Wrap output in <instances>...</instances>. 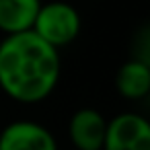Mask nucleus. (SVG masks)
Segmentation results:
<instances>
[{"label": "nucleus", "instance_id": "7ed1b4c3", "mask_svg": "<svg viewBox=\"0 0 150 150\" xmlns=\"http://www.w3.org/2000/svg\"><path fill=\"white\" fill-rule=\"evenodd\" d=\"M103 150H150V123L134 111L107 119Z\"/></svg>", "mask_w": 150, "mask_h": 150}, {"label": "nucleus", "instance_id": "f03ea898", "mask_svg": "<svg viewBox=\"0 0 150 150\" xmlns=\"http://www.w3.org/2000/svg\"><path fill=\"white\" fill-rule=\"evenodd\" d=\"M80 29H82L80 13L72 4L62 2V0L41 4L31 27V31L37 37H41L45 43H50L56 50L76 41V37L80 35Z\"/></svg>", "mask_w": 150, "mask_h": 150}, {"label": "nucleus", "instance_id": "39448f33", "mask_svg": "<svg viewBox=\"0 0 150 150\" xmlns=\"http://www.w3.org/2000/svg\"><path fill=\"white\" fill-rule=\"evenodd\" d=\"M107 132L105 115L95 107H80L68 121L72 150H103Z\"/></svg>", "mask_w": 150, "mask_h": 150}, {"label": "nucleus", "instance_id": "0eeeda50", "mask_svg": "<svg viewBox=\"0 0 150 150\" xmlns=\"http://www.w3.org/2000/svg\"><path fill=\"white\" fill-rule=\"evenodd\" d=\"M41 0H0V31L15 35L31 31Z\"/></svg>", "mask_w": 150, "mask_h": 150}, {"label": "nucleus", "instance_id": "f257e3e1", "mask_svg": "<svg viewBox=\"0 0 150 150\" xmlns=\"http://www.w3.org/2000/svg\"><path fill=\"white\" fill-rule=\"evenodd\" d=\"M62 74L60 50L33 31L4 35L0 41V91L8 99L35 105L45 101Z\"/></svg>", "mask_w": 150, "mask_h": 150}, {"label": "nucleus", "instance_id": "20e7f679", "mask_svg": "<svg viewBox=\"0 0 150 150\" xmlns=\"http://www.w3.org/2000/svg\"><path fill=\"white\" fill-rule=\"evenodd\" d=\"M0 150H58V140L45 125L19 119L0 127Z\"/></svg>", "mask_w": 150, "mask_h": 150}, {"label": "nucleus", "instance_id": "423d86ee", "mask_svg": "<svg viewBox=\"0 0 150 150\" xmlns=\"http://www.w3.org/2000/svg\"><path fill=\"white\" fill-rule=\"evenodd\" d=\"M115 91L127 101L146 99L150 93V64L144 58L123 62L115 74Z\"/></svg>", "mask_w": 150, "mask_h": 150}]
</instances>
